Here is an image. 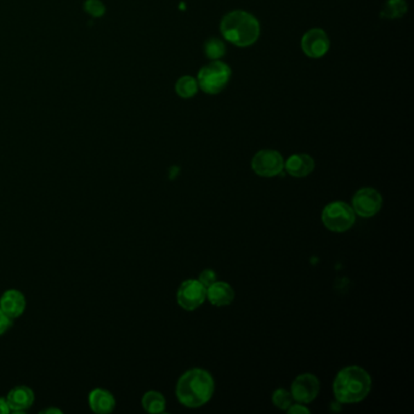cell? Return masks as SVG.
<instances>
[{"label":"cell","instance_id":"21","mask_svg":"<svg viewBox=\"0 0 414 414\" xmlns=\"http://www.w3.org/2000/svg\"><path fill=\"white\" fill-rule=\"evenodd\" d=\"M84 10L93 17H101L105 14L106 8L101 0H87L84 3Z\"/></svg>","mask_w":414,"mask_h":414},{"label":"cell","instance_id":"9","mask_svg":"<svg viewBox=\"0 0 414 414\" xmlns=\"http://www.w3.org/2000/svg\"><path fill=\"white\" fill-rule=\"evenodd\" d=\"M320 393V380L316 375L304 373L297 375L291 386L293 399L300 404H310Z\"/></svg>","mask_w":414,"mask_h":414},{"label":"cell","instance_id":"10","mask_svg":"<svg viewBox=\"0 0 414 414\" xmlns=\"http://www.w3.org/2000/svg\"><path fill=\"white\" fill-rule=\"evenodd\" d=\"M302 49L309 58L320 59L329 49V38L321 28H312L302 37Z\"/></svg>","mask_w":414,"mask_h":414},{"label":"cell","instance_id":"17","mask_svg":"<svg viewBox=\"0 0 414 414\" xmlns=\"http://www.w3.org/2000/svg\"><path fill=\"white\" fill-rule=\"evenodd\" d=\"M407 9L408 8L406 0H388L380 12V16L384 19L395 20L402 17L407 12Z\"/></svg>","mask_w":414,"mask_h":414},{"label":"cell","instance_id":"8","mask_svg":"<svg viewBox=\"0 0 414 414\" xmlns=\"http://www.w3.org/2000/svg\"><path fill=\"white\" fill-rule=\"evenodd\" d=\"M254 173L263 178H273L282 173L284 161L279 152L275 150H261L252 159Z\"/></svg>","mask_w":414,"mask_h":414},{"label":"cell","instance_id":"2","mask_svg":"<svg viewBox=\"0 0 414 414\" xmlns=\"http://www.w3.org/2000/svg\"><path fill=\"white\" fill-rule=\"evenodd\" d=\"M372 389L368 372L359 365L345 367L336 374L333 393L340 404H357L365 399Z\"/></svg>","mask_w":414,"mask_h":414},{"label":"cell","instance_id":"15","mask_svg":"<svg viewBox=\"0 0 414 414\" xmlns=\"http://www.w3.org/2000/svg\"><path fill=\"white\" fill-rule=\"evenodd\" d=\"M89 406L95 413H111L116 408V399L108 390L98 388L89 394Z\"/></svg>","mask_w":414,"mask_h":414},{"label":"cell","instance_id":"11","mask_svg":"<svg viewBox=\"0 0 414 414\" xmlns=\"http://www.w3.org/2000/svg\"><path fill=\"white\" fill-rule=\"evenodd\" d=\"M26 305L27 302L24 293L16 289H9L0 297V309L6 316L10 317L11 320L22 316L26 310Z\"/></svg>","mask_w":414,"mask_h":414},{"label":"cell","instance_id":"23","mask_svg":"<svg viewBox=\"0 0 414 414\" xmlns=\"http://www.w3.org/2000/svg\"><path fill=\"white\" fill-rule=\"evenodd\" d=\"M11 326H12V320L10 317L6 316V313L0 309V336L6 334V331L10 329Z\"/></svg>","mask_w":414,"mask_h":414},{"label":"cell","instance_id":"6","mask_svg":"<svg viewBox=\"0 0 414 414\" xmlns=\"http://www.w3.org/2000/svg\"><path fill=\"white\" fill-rule=\"evenodd\" d=\"M207 288L198 279H186L176 293L179 307L186 311H193L205 302Z\"/></svg>","mask_w":414,"mask_h":414},{"label":"cell","instance_id":"4","mask_svg":"<svg viewBox=\"0 0 414 414\" xmlns=\"http://www.w3.org/2000/svg\"><path fill=\"white\" fill-rule=\"evenodd\" d=\"M231 78V69L229 64H225L220 60L212 61L210 64L200 69L197 78L198 88L205 93L215 95L223 92L229 84Z\"/></svg>","mask_w":414,"mask_h":414},{"label":"cell","instance_id":"26","mask_svg":"<svg viewBox=\"0 0 414 414\" xmlns=\"http://www.w3.org/2000/svg\"><path fill=\"white\" fill-rule=\"evenodd\" d=\"M42 413H61V411H60V409L58 408H48V409H45V411H43V412H42Z\"/></svg>","mask_w":414,"mask_h":414},{"label":"cell","instance_id":"24","mask_svg":"<svg viewBox=\"0 0 414 414\" xmlns=\"http://www.w3.org/2000/svg\"><path fill=\"white\" fill-rule=\"evenodd\" d=\"M287 412L291 414H307L310 413V409L302 404H292V406L287 409Z\"/></svg>","mask_w":414,"mask_h":414},{"label":"cell","instance_id":"5","mask_svg":"<svg viewBox=\"0 0 414 414\" xmlns=\"http://www.w3.org/2000/svg\"><path fill=\"white\" fill-rule=\"evenodd\" d=\"M355 221L356 214L352 207L341 200L331 202L322 212V223L331 232H345L354 226Z\"/></svg>","mask_w":414,"mask_h":414},{"label":"cell","instance_id":"7","mask_svg":"<svg viewBox=\"0 0 414 414\" xmlns=\"http://www.w3.org/2000/svg\"><path fill=\"white\" fill-rule=\"evenodd\" d=\"M383 205V197L372 187H363L352 197V209L362 218H372L379 213Z\"/></svg>","mask_w":414,"mask_h":414},{"label":"cell","instance_id":"22","mask_svg":"<svg viewBox=\"0 0 414 414\" xmlns=\"http://www.w3.org/2000/svg\"><path fill=\"white\" fill-rule=\"evenodd\" d=\"M205 288L209 287L210 284L216 281V273L214 270L212 268H205V271H202L200 275V279H198Z\"/></svg>","mask_w":414,"mask_h":414},{"label":"cell","instance_id":"12","mask_svg":"<svg viewBox=\"0 0 414 414\" xmlns=\"http://www.w3.org/2000/svg\"><path fill=\"white\" fill-rule=\"evenodd\" d=\"M35 393L26 385H17L9 391L6 402L12 412H25L35 404Z\"/></svg>","mask_w":414,"mask_h":414},{"label":"cell","instance_id":"19","mask_svg":"<svg viewBox=\"0 0 414 414\" xmlns=\"http://www.w3.org/2000/svg\"><path fill=\"white\" fill-rule=\"evenodd\" d=\"M205 56L213 61L223 59L226 53V46H225L224 42L220 40L219 38H210L205 42Z\"/></svg>","mask_w":414,"mask_h":414},{"label":"cell","instance_id":"1","mask_svg":"<svg viewBox=\"0 0 414 414\" xmlns=\"http://www.w3.org/2000/svg\"><path fill=\"white\" fill-rule=\"evenodd\" d=\"M215 384L209 372L200 368L187 370L176 384V397L189 408H198L214 394Z\"/></svg>","mask_w":414,"mask_h":414},{"label":"cell","instance_id":"18","mask_svg":"<svg viewBox=\"0 0 414 414\" xmlns=\"http://www.w3.org/2000/svg\"><path fill=\"white\" fill-rule=\"evenodd\" d=\"M175 90L180 98H193L198 92V83L193 77L184 76L176 82Z\"/></svg>","mask_w":414,"mask_h":414},{"label":"cell","instance_id":"16","mask_svg":"<svg viewBox=\"0 0 414 414\" xmlns=\"http://www.w3.org/2000/svg\"><path fill=\"white\" fill-rule=\"evenodd\" d=\"M142 407L148 413H163L166 411V399L158 391H147L142 397Z\"/></svg>","mask_w":414,"mask_h":414},{"label":"cell","instance_id":"20","mask_svg":"<svg viewBox=\"0 0 414 414\" xmlns=\"http://www.w3.org/2000/svg\"><path fill=\"white\" fill-rule=\"evenodd\" d=\"M293 399L292 394L286 389L275 390L273 394V402L277 408L287 411L291 406H292Z\"/></svg>","mask_w":414,"mask_h":414},{"label":"cell","instance_id":"25","mask_svg":"<svg viewBox=\"0 0 414 414\" xmlns=\"http://www.w3.org/2000/svg\"><path fill=\"white\" fill-rule=\"evenodd\" d=\"M9 412H10V408L8 406L6 399H1L0 397V414H8Z\"/></svg>","mask_w":414,"mask_h":414},{"label":"cell","instance_id":"14","mask_svg":"<svg viewBox=\"0 0 414 414\" xmlns=\"http://www.w3.org/2000/svg\"><path fill=\"white\" fill-rule=\"evenodd\" d=\"M207 299L214 307H227L234 302V288L231 287L229 283L215 281L207 288Z\"/></svg>","mask_w":414,"mask_h":414},{"label":"cell","instance_id":"3","mask_svg":"<svg viewBox=\"0 0 414 414\" xmlns=\"http://www.w3.org/2000/svg\"><path fill=\"white\" fill-rule=\"evenodd\" d=\"M220 31L231 44L245 48L254 44L260 35V24L255 16L247 11L234 10L223 17Z\"/></svg>","mask_w":414,"mask_h":414},{"label":"cell","instance_id":"13","mask_svg":"<svg viewBox=\"0 0 414 414\" xmlns=\"http://www.w3.org/2000/svg\"><path fill=\"white\" fill-rule=\"evenodd\" d=\"M284 169L289 175L294 178H305L310 175L315 169V161L309 155L297 153L289 157L287 162H284Z\"/></svg>","mask_w":414,"mask_h":414}]
</instances>
